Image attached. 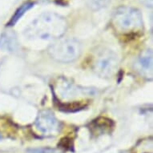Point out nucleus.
<instances>
[{"label": "nucleus", "mask_w": 153, "mask_h": 153, "mask_svg": "<svg viewBox=\"0 0 153 153\" xmlns=\"http://www.w3.org/2000/svg\"><path fill=\"white\" fill-rule=\"evenodd\" d=\"M34 153H54V151L51 149H40V150L32 151Z\"/></svg>", "instance_id": "f8f14e48"}, {"label": "nucleus", "mask_w": 153, "mask_h": 153, "mask_svg": "<svg viewBox=\"0 0 153 153\" xmlns=\"http://www.w3.org/2000/svg\"><path fill=\"white\" fill-rule=\"evenodd\" d=\"M135 71L146 79H152L153 54L152 50H144L140 54L134 63Z\"/></svg>", "instance_id": "0eeeda50"}, {"label": "nucleus", "mask_w": 153, "mask_h": 153, "mask_svg": "<svg viewBox=\"0 0 153 153\" xmlns=\"http://www.w3.org/2000/svg\"><path fill=\"white\" fill-rule=\"evenodd\" d=\"M92 128H97V132L103 133L106 131H109L113 127V123L111 120L106 118H100L92 123Z\"/></svg>", "instance_id": "9d476101"}, {"label": "nucleus", "mask_w": 153, "mask_h": 153, "mask_svg": "<svg viewBox=\"0 0 153 153\" xmlns=\"http://www.w3.org/2000/svg\"><path fill=\"white\" fill-rule=\"evenodd\" d=\"M1 139H2V136H1V135H0V140H1Z\"/></svg>", "instance_id": "ddd939ff"}, {"label": "nucleus", "mask_w": 153, "mask_h": 153, "mask_svg": "<svg viewBox=\"0 0 153 153\" xmlns=\"http://www.w3.org/2000/svg\"><path fill=\"white\" fill-rule=\"evenodd\" d=\"M48 51L54 60L71 63L80 55L81 44L75 39H59L51 44Z\"/></svg>", "instance_id": "7ed1b4c3"}, {"label": "nucleus", "mask_w": 153, "mask_h": 153, "mask_svg": "<svg viewBox=\"0 0 153 153\" xmlns=\"http://www.w3.org/2000/svg\"><path fill=\"white\" fill-rule=\"evenodd\" d=\"M35 126L39 132L45 136H56L60 130V124L51 111L43 110L39 112Z\"/></svg>", "instance_id": "39448f33"}, {"label": "nucleus", "mask_w": 153, "mask_h": 153, "mask_svg": "<svg viewBox=\"0 0 153 153\" xmlns=\"http://www.w3.org/2000/svg\"><path fill=\"white\" fill-rule=\"evenodd\" d=\"M119 57L115 51L109 49L101 51L95 57L93 70L96 75L103 78L112 76L119 68Z\"/></svg>", "instance_id": "20e7f679"}, {"label": "nucleus", "mask_w": 153, "mask_h": 153, "mask_svg": "<svg viewBox=\"0 0 153 153\" xmlns=\"http://www.w3.org/2000/svg\"><path fill=\"white\" fill-rule=\"evenodd\" d=\"M111 0H91L90 3L91 7L93 10H99L101 8L107 7Z\"/></svg>", "instance_id": "9b49d317"}, {"label": "nucleus", "mask_w": 153, "mask_h": 153, "mask_svg": "<svg viewBox=\"0 0 153 153\" xmlns=\"http://www.w3.org/2000/svg\"><path fill=\"white\" fill-rule=\"evenodd\" d=\"M65 18L55 12H43L26 27L23 35L28 39L56 40L66 32Z\"/></svg>", "instance_id": "f257e3e1"}, {"label": "nucleus", "mask_w": 153, "mask_h": 153, "mask_svg": "<svg viewBox=\"0 0 153 153\" xmlns=\"http://www.w3.org/2000/svg\"><path fill=\"white\" fill-rule=\"evenodd\" d=\"M55 91L58 96L63 100H71L80 95H91L94 94L91 88H85L75 85L65 78H60L56 83Z\"/></svg>", "instance_id": "423d86ee"}, {"label": "nucleus", "mask_w": 153, "mask_h": 153, "mask_svg": "<svg viewBox=\"0 0 153 153\" xmlns=\"http://www.w3.org/2000/svg\"><path fill=\"white\" fill-rule=\"evenodd\" d=\"M17 39L15 33L6 32L0 37V49H3L7 51H14L17 49Z\"/></svg>", "instance_id": "6e6552de"}, {"label": "nucleus", "mask_w": 153, "mask_h": 153, "mask_svg": "<svg viewBox=\"0 0 153 153\" xmlns=\"http://www.w3.org/2000/svg\"><path fill=\"white\" fill-rule=\"evenodd\" d=\"M35 3H34V2H31V1H28V2H26V3H23V4L16 10V11H15V14L13 15V16L11 17V19H10V20L8 22L7 26V27L15 26V24L18 23V21L21 18L23 17V15L27 12L28 10H30L31 8H33L35 7Z\"/></svg>", "instance_id": "1a4fd4ad"}, {"label": "nucleus", "mask_w": 153, "mask_h": 153, "mask_svg": "<svg viewBox=\"0 0 153 153\" xmlns=\"http://www.w3.org/2000/svg\"><path fill=\"white\" fill-rule=\"evenodd\" d=\"M112 23L115 27L122 32H136L143 27L140 10L131 7H119L113 15Z\"/></svg>", "instance_id": "f03ea898"}]
</instances>
